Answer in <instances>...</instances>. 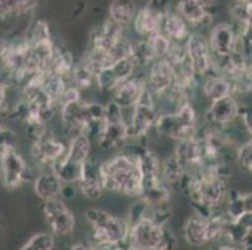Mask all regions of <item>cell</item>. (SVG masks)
I'll use <instances>...</instances> for the list:
<instances>
[{"instance_id": "1", "label": "cell", "mask_w": 252, "mask_h": 250, "mask_svg": "<svg viewBox=\"0 0 252 250\" xmlns=\"http://www.w3.org/2000/svg\"><path fill=\"white\" fill-rule=\"evenodd\" d=\"M104 190H109L128 198H138L142 174L133 151L121 153L102 163Z\"/></svg>"}, {"instance_id": "2", "label": "cell", "mask_w": 252, "mask_h": 250, "mask_svg": "<svg viewBox=\"0 0 252 250\" xmlns=\"http://www.w3.org/2000/svg\"><path fill=\"white\" fill-rule=\"evenodd\" d=\"M84 215L91 226L92 247L121 245L127 243L129 233V224L127 220L100 209H89Z\"/></svg>"}, {"instance_id": "3", "label": "cell", "mask_w": 252, "mask_h": 250, "mask_svg": "<svg viewBox=\"0 0 252 250\" xmlns=\"http://www.w3.org/2000/svg\"><path fill=\"white\" fill-rule=\"evenodd\" d=\"M127 244L133 250H175L177 240L166 225L142 219L129 225Z\"/></svg>"}, {"instance_id": "4", "label": "cell", "mask_w": 252, "mask_h": 250, "mask_svg": "<svg viewBox=\"0 0 252 250\" xmlns=\"http://www.w3.org/2000/svg\"><path fill=\"white\" fill-rule=\"evenodd\" d=\"M91 149L92 140L87 135L70 137L65 153L52 165L50 170L61 179L63 184H77L84 163L91 154Z\"/></svg>"}, {"instance_id": "5", "label": "cell", "mask_w": 252, "mask_h": 250, "mask_svg": "<svg viewBox=\"0 0 252 250\" xmlns=\"http://www.w3.org/2000/svg\"><path fill=\"white\" fill-rule=\"evenodd\" d=\"M226 213L214 209L206 217L193 215L186 220L183 225V237L187 244L193 248H200L210 242L223 237L226 224L228 223Z\"/></svg>"}, {"instance_id": "6", "label": "cell", "mask_w": 252, "mask_h": 250, "mask_svg": "<svg viewBox=\"0 0 252 250\" xmlns=\"http://www.w3.org/2000/svg\"><path fill=\"white\" fill-rule=\"evenodd\" d=\"M198 128L196 110L192 103L180 105L173 113L159 114L155 125L158 134L177 141L194 138Z\"/></svg>"}, {"instance_id": "7", "label": "cell", "mask_w": 252, "mask_h": 250, "mask_svg": "<svg viewBox=\"0 0 252 250\" xmlns=\"http://www.w3.org/2000/svg\"><path fill=\"white\" fill-rule=\"evenodd\" d=\"M94 140L103 150H118L125 148L129 141L128 123L123 116V109L113 100L104 107L102 127Z\"/></svg>"}, {"instance_id": "8", "label": "cell", "mask_w": 252, "mask_h": 250, "mask_svg": "<svg viewBox=\"0 0 252 250\" xmlns=\"http://www.w3.org/2000/svg\"><path fill=\"white\" fill-rule=\"evenodd\" d=\"M132 109L133 114L130 118V123L128 124V138L129 140H142L147 138L151 129L155 128L156 121L159 116L157 100L147 86L141 100Z\"/></svg>"}, {"instance_id": "9", "label": "cell", "mask_w": 252, "mask_h": 250, "mask_svg": "<svg viewBox=\"0 0 252 250\" xmlns=\"http://www.w3.org/2000/svg\"><path fill=\"white\" fill-rule=\"evenodd\" d=\"M186 55L197 77H208L215 74L214 58L208 47L207 36L201 33L189 34L183 43Z\"/></svg>"}, {"instance_id": "10", "label": "cell", "mask_w": 252, "mask_h": 250, "mask_svg": "<svg viewBox=\"0 0 252 250\" xmlns=\"http://www.w3.org/2000/svg\"><path fill=\"white\" fill-rule=\"evenodd\" d=\"M32 179V169L18 150H13L0 159V185L15 190Z\"/></svg>"}, {"instance_id": "11", "label": "cell", "mask_w": 252, "mask_h": 250, "mask_svg": "<svg viewBox=\"0 0 252 250\" xmlns=\"http://www.w3.org/2000/svg\"><path fill=\"white\" fill-rule=\"evenodd\" d=\"M43 214L50 229V233L56 237H68L74 231L75 218L72 210L62 199L44 201Z\"/></svg>"}, {"instance_id": "12", "label": "cell", "mask_w": 252, "mask_h": 250, "mask_svg": "<svg viewBox=\"0 0 252 250\" xmlns=\"http://www.w3.org/2000/svg\"><path fill=\"white\" fill-rule=\"evenodd\" d=\"M137 69L136 61L129 54L100 70L95 75V84L103 91H114L119 84L136 74Z\"/></svg>"}, {"instance_id": "13", "label": "cell", "mask_w": 252, "mask_h": 250, "mask_svg": "<svg viewBox=\"0 0 252 250\" xmlns=\"http://www.w3.org/2000/svg\"><path fill=\"white\" fill-rule=\"evenodd\" d=\"M67 145L48 130L44 135L33 141L31 154L35 164L49 170L52 165L65 153Z\"/></svg>"}, {"instance_id": "14", "label": "cell", "mask_w": 252, "mask_h": 250, "mask_svg": "<svg viewBox=\"0 0 252 250\" xmlns=\"http://www.w3.org/2000/svg\"><path fill=\"white\" fill-rule=\"evenodd\" d=\"M175 82L176 70L166 58L157 59L151 64L146 77V84L156 100L163 96L173 86Z\"/></svg>"}, {"instance_id": "15", "label": "cell", "mask_w": 252, "mask_h": 250, "mask_svg": "<svg viewBox=\"0 0 252 250\" xmlns=\"http://www.w3.org/2000/svg\"><path fill=\"white\" fill-rule=\"evenodd\" d=\"M240 104L233 95L211 102L206 113V125L217 130H223L238 119Z\"/></svg>"}, {"instance_id": "16", "label": "cell", "mask_w": 252, "mask_h": 250, "mask_svg": "<svg viewBox=\"0 0 252 250\" xmlns=\"http://www.w3.org/2000/svg\"><path fill=\"white\" fill-rule=\"evenodd\" d=\"M77 184L84 198L88 200H98L104 192L102 163L93 158H88L82 168L81 176L78 179Z\"/></svg>"}, {"instance_id": "17", "label": "cell", "mask_w": 252, "mask_h": 250, "mask_svg": "<svg viewBox=\"0 0 252 250\" xmlns=\"http://www.w3.org/2000/svg\"><path fill=\"white\" fill-rule=\"evenodd\" d=\"M207 40L212 56L224 58L235 53L237 49L238 34L232 25L221 23L211 29Z\"/></svg>"}, {"instance_id": "18", "label": "cell", "mask_w": 252, "mask_h": 250, "mask_svg": "<svg viewBox=\"0 0 252 250\" xmlns=\"http://www.w3.org/2000/svg\"><path fill=\"white\" fill-rule=\"evenodd\" d=\"M146 77L132 75L129 79L119 84L113 91V102L121 109L133 108L141 100L146 90Z\"/></svg>"}, {"instance_id": "19", "label": "cell", "mask_w": 252, "mask_h": 250, "mask_svg": "<svg viewBox=\"0 0 252 250\" xmlns=\"http://www.w3.org/2000/svg\"><path fill=\"white\" fill-rule=\"evenodd\" d=\"M177 14L187 24L194 28L208 25L212 17L206 0H178Z\"/></svg>"}, {"instance_id": "20", "label": "cell", "mask_w": 252, "mask_h": 250, "mask_svg": "<svg viewBox=\"0 0 252 250\" xmlns=\"http://www.w3.org/2000/svg\"><path fill=\"white\" fill-rule=\"evenodd\" d=\"M175 154L183 164L187 173H196L205 167L201 143L196 137L178 141Z\"/></svg>"}, {"instance_id": "21", "label": "cell", "mask_w": 252, "mask_h": 250, "mask_svg": "<svg viewBox=\"0 0 252 250\" xmlns=\"http://www.w3.org/2000/svg\"><path fill=\"white\" fill-rule=\"evenodd\" d=\"M164 14L153 5H146L137 10L132 22L136 33L142 39H148L153 34L161 31V22Z\"/></svg>"}, {"instance_id": "22", "label": "cell", "mask_w": 252, "mask_h": 250, "mask_svg": "<svg viewBox=\"0 0 252 250\" xmlns=\"http://www.w3.org/2000/svg\"><path fill=\"white\" fill-rule=\"evenodd\" d=\"M251 229H252V212L246 213L236 220H228L223 231V237L230 240L231 244L237 247L251 245Z\"/></svg>"}, {"instance_id": "23", "label": "cell", "mask_w": 252, "mask_h": 250, "mask_svg": "<svg viewBox=\"0 0 252 250\" xmlns=\"http://www.w3.org/2000/svg\"><path fill=\"white\" fill-rule=\"evenodd\" d=\"M64 184L52 170H44L34 179V193L38 198L48 201L59 198Z\"/></svg>"}, {"instance_id": "24", "label": "cell", "mask_w": 252, "mask_h": 250, "mask_svg": "<svg viewBox=\"0 0 252 250\" xmlns=\"http://www.w3.org/2000/svg\"><path fill=\"white\" fill-rule=\"evenodd\" d=\"M161 31L172 43H185L189 35V24L177 13L167 11L162 17Z\"/></svg>"}, {"instance_id": "25", "label": "cell", "mask_w": 252, "mask_h": 250, "mask_svg": "<svg viewBox=\"0 0 252 250\" xmlns=\"http://www.w3.org/2000/svg\"><path fill=\"white\" fill-rule=\"evenodd\" d=\"M109 20L122 28L132 24L137 13V6L133 0H113L108 9Z\"/></svg>"}, {"instance_id": "26", "label": "cell", "mask_w": 252, "mask_h": 250, "mask_svg": "<svg viewBox=\"0 0 252 250\" xmlns=\"http://www.w3.org/2000/svg\"><path fill=\"white\" fill-rule=\"evenodd\" d=\"M226 200H227L226 215L230 220H236L246 213H251V193H241L235 189L228 190Z\"/></svg>"}, {"instance_id": "27", "label": "cell", "mask_w": 252, "mask_h": 250, "mask_svg": "<svg viewBox=\"0 0 252 250\" xmlns=\"http://www.w3.org/2000/svg\"><path fill=\"white\" fill-rule=\"evenodd\" d=\"M203 94L208 100L215 102L224 98V96L233 95L232 84L228 79L219 74H212L206 77L205 83L202 85Z\"/></svg>"}, {"instance_id": "28", "label": "cell", "mask_w": 252, "mask_h": 250, "mask_svg": "<svg viewBox=\"0 0 252 250\" xmlns=\"http://www.w3.org/2000/svg\"><path fill=\"white\" fill-rule=\"evenodd\" d=\"M186 169L176 154L168 155L161 162V176L169 187H180L181 182L186 175Z\"/></svg>"}, {"instance_id": "29", "label": "cell", "mask_w": 252, "mask_h": 250, "mask_svg": "<svg viewBox=\"0 0 252 250\" xmlns=\"http://www.w3.org/2000/svg\"><path fill=\"white\" fill-rule=\"evenodd\" d=\"M74 65L75 61L72 53L67 52V50L58 49L56 47L52 63H50L49 72L54 73V74H57L58 77H61L62 79H64L68 83L70 82V77H72Z\"/></svg>"}, {"instance_id": "30", "label": "cell", "mask_w": 252, "mask_h": 250, "mask_svg": "<svg viewBox=\"0 0 252 250\" xmlns=\"http://www.w3.org/2000/svg\"><path fill=\"white\" fill-rule=\"evenodd\" d=\"M38 0H0V20H9L31 13Z\"/></svg>"}, {"instance_id": "31", "label": "cell", "mask_w": 252, "mask_h": 250, "mask_svg": "<svg viewBox=\"0 0 252 250\" xmlns=\"http://www.w3.org/2000/svg\"><path fill=\"white\" fill-rule=\"evenodd\" d=\"M70 82H72V85H74L81 91L87 90V89H91L93 84H95V74L81 60L79 63H75Z\"/></svg>"}, {"instance_id": "32", "label": "cell", "mask_w": 252, "mask_h": 250, "mask_svg": "<svg viewBox=\"0 0 252 250\" xmlns=\"http://www.w3.org/2000/svg\"><path fill=\"white\" fill-rule=\"evenodd\" d=\"M228 10L238 28H251V0H232Z\"/></svg>"}, {"instance_id": "33", "label": "cell", "mask_w": 252, "mask_h": 250, "mask_svg": "<svg viewBox=\"0 0 252 250\" xmlns=\"http://www.w3.org/2000/svg\"><path fill=\"white\" fill-rule=\"evenodd\" d=\"M144 40L147 41V45L150 48L151 53H152L155 60L166 58L167 54L171 50L172 44H173L162 31H158V33L153 34L152 36H150L148 39H144Z\"/></svg>"}, {"instance_id": "34", "label": "cell", "mask_w": 252, "mask_h": 250, "mask_svg": "<svg viewBox=\"0 0 252 250\" xmlns=\"http://www.w3.org/2000/svg\"><path fill=\"white\" fill-rule=\"evenodd\" d=\"M19 144V137L17 133L10 128L0 127V159L5 154L13 150H17Z\"/></svg>"}, {"instance_id": "35", "label": "cell", "mask_w": 252, "mask_h": 250, "mask_svg": "<svg viewBox=\"0 0 252 250\" xmlns=\"http://www.w3.org/2000/svg\"><path fill=\"white\" fill-rule=\"evenodd\" d=\"M54 238L50 233H36L25 243L20 250H53Z\"/></svg>"}, {"instance_id": "36", "label": "cell", "mask_w": 252, "mask_h": 250, "mask_svg": "<svg viewBox=\"0 0 252 250\" xmlns=\"http://www.w3.org/2000/svg\"><path fill=\"white\" fill-rule=\"evenodd\" d=\"M235 160L237 162L238 167H241L244 170L251 173L252 169V141L251 139L244 143L242 145L236 149Z\"/></svg>"}, {"instance_id": "37", "label": "cell", "mask_w": 252, "mask_h": 250, "mask_svg": "<svg viewBox=\"0 0 252 250\" xmlns=\"http://www.w3.org/2000/svg\"><path fill=\"white\" fill-rule=\"evenodd\" d=\"M9 89L6 85L0 83V120L6 119L10 113V104H9Z\"/></svg>"}, {"instance_id": "38", "label": "cell", "mask_w": 252, "mask_h": 250, "mask_svg": "<svg viewBox=\"0 0 252 250\" xmlns=\"http://www.w3.org/2000/svg\"><path fill=\"white\" fill-rule=\"evenodd\" d=\"M238 119H241L244 127L246 128L247 133L251 134V109L249 107H241L240 105V113H238Z\"/></svg>"}, {"instance_id": "39", "label": "cell", "mask_w": 252, "mask_h": 250, "mask_svg": "<svg viewBox=\"0 0 252 250\" xmlns=\"http://www.w3.org/2000/svg\"><path fill=\"white\" fill-rule=\"evenodd\" d=\"M244 248L240 249V247L233 244H220V245H215V247L211 248L210 250H244Z\"/></svg>"}, {"instance_id": "40", "label": "cell", "mask_w": 252, "mask_h": 250, "mask_svg": "<svg viewBox=\"0 0 252 250\" xmlns=\"http://www.w3.org/2000/svg\"><path fill=\"white\" fill-rule=\"evenodd\" d=\"M8 40H4V39H0V69L3 68V60L4 55H5L6 48H8Z\"/></svg>"}, {"instance_id": "41", "label": "cell", "mask_w": 252, "mask_h": 250, "mask_svg": "<svg viewBox=\"0 0 252 250\" xmlns=\"http://www.w3.org/2000/svg\"><path fill=\"white\" fill-rule=\"evenodd\" d=\"M69 250H94V249H93L91 245L88 247V245H84V244H81V243H78V244L73 245Z\"/></svg>"}, {"instance_id": "42", "label": "cell", "mask_w": 252, "mask_h": 250, "mask_svg": "<svg viewBox=\"0 0 252 250\" xmlns=\"http://www.w3.org/2000/svg\"><path fill=\"white\" fill-rule=\"evenodd\" d=\"M244 250H251V245H247V247H245Z\"/></svg>"}, {"instance_id": "43", "label": "cell", "mask_w": 252, "mask_h": 250, "mask_svg": "<svg viewBox=\"0 0 252 250\" xmlns=\"http://www.w3.org/2000/svg\"><path fill=\"white\" fill-rule=\"evenodd\" d=\"M212 1H215V0H206V3H212Z\"/></svg>"}, {"instance_id": "44", "label": "cell", "mask_w": 252, "mask_h": 250, "mask_svg": "<svg viewBox=\"0 0 252 250\" xmlns=\"http://www.w3.org/2000/svg\"><path fill=\"white\" fill-rule=\"evenodd\" d=\"M0 127H1V124H0Z\"/></svg>"}]
</instances>
